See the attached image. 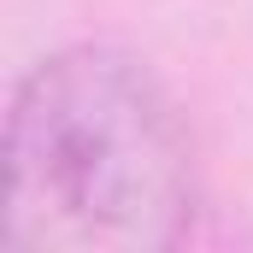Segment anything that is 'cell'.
Returning a JSON list of instances; mask_svg holds the SVG:
<instances>
[{
	"label": "cell",
	"instance_id": "obj_1",
	"mask_svg": "<svg viewBox=\"0 0 253 253\" xmlns=\"http://www.w3.org/2000/svg\"><path fill=\"white\" fill-rule=\"evenodd\" d=\"M194 147L159 77L124 47L42 59L6 112L12 253H153L194 224Z\"/></svg>",
	"mask_w": 253,
	"mask_h": 253
}]
</instances>
